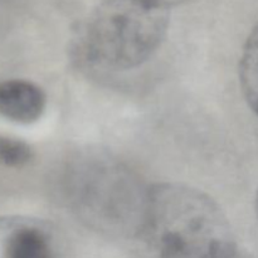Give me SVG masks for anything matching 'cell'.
Returning <instances> with one entry per match:
<instances>
[{"mask_svg":"<svg viewBox=\"0 0 258 258\" xmlns=\"http://www.w3.org/2000/svg\"><path fill=\"white\" fill-rule=\"evenodd\" d=\"M239 82L244 98L258 116V23L249 33L242 50Z\"/></svg>","mask_w":258,"mask_h":258,"instance_id":"5","label":"cell"},{"mask_svg":"<svg viewBox=\"0 0 258 258\" xmlns=\"http://www.w3.org/2000/svg\"><path fill=\"white\" fill-rule=\"evenodd\" d=\"M169 19V7L160 0H102L81 24L76 48L91 66L133 70L159 49Z\"/></svg>","mask_w":258,"mask_h":258,"instance_id":"2","label":"cell"},{"mask_svg":"<svg viewBox=\"0 0 258 258\" xmlns=\"http://www.w3.org/2000/svg\"><path fill=\"white\" fill-rule=\"evenodd\" d=\"M59 193L71 212L95 231L141 237L150 186L111 154L85 150L73 155L60 171Z\"/></svg>","mask_w":258,"mask_h":258,"instance_id":"1","label":"cell"},{"mask_svg":"<svg viewBox=\"0 0 258 258\" xmlns=\"http://www.w3.org/2000/svg\"><path fill=\"white\" fill-rule=\"evenodd\" d=\"M33 159V150L27 143L0 136V165L22 168Z\"/></svg>","mask_w":258,"mask_h":258,"instance_id":"6","label":"cell"},{"mask_svg":"<svg viewBox=\"0 0 258 258\" xmlns=\"http://www.w3.org/2000/svg\"><path fill=\"white\" fill-rule=\"evenodd\" d=\"M160 2H163L164 4H166L168 7H170V4H176V3H180V2H183V0H160Z\"/></svg>","mask_w":258,"mask_h":258,"instance_id":"8","label":"cell"},{"mask_svg":"<svg viewBox=\"0 0 258 258\" xmlns=\"http://www.w3.org/2000/svg\"><path fill=\"white\" fill-rule=\"evenodd\" d=\"M207 258H241V256H239V253H238V251H237V249H233V251L226 252V253L216 254V256L207 257Z\"/></svg>","mask_w":258,"mask_h":258,"instance_id":"7","label":"cell"},{"mask_svg":"<svg viewBox=\"0 0 258 258\" xmlns=\"http://www.w3.org/2000/svg\"><path fill=\"white\" fill-rule=\"evenodd\" d=\"M256 213H257V217H258V190H257V194H256Z\"/></svg>","mask_w":258,"mask_h":258,"instance_id":"9","label":"cell"},{"mask_svg":"<svg viewBox=\"0 0 258 258\" xmlns=\"http://www.w3.org/2000/svg\"><path fill=\"white\" fill-rule=\"evenodd\" d=\"M47 97L42 88L24 80L0 82V115L18 123H33L42 117Z\"/></svg>","mask_w":258,"mask_h":258,"instance_id":"3","label":"cell"},{"mask_svg":"<svg viewBox=\"0 0 258 258\" xmlns=\"http://www.w3.org/2000/svg\"><path fill=\"white\" fill-rule=\"evenodd\" d=\"M4 258H52L47 234L34 227H23L10 234Z\"/></svg>","mask_w":258,"mask_h":258,"instance_id":"4","label":"cell"}]
</instances>
